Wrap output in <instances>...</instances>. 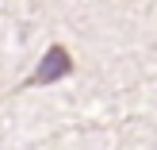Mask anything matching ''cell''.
<instances>
[{
	"instance_id": "6da1fadb",
	"label": "cell",
	"mask_w": 157,
	"mask_h": 150,
	"mask_svg": "<svg viewBox=\"0 0 157 150\" xmlns=\"http://www.w3.org/2000/svg\"><path fill=\"white\" fill-rule=\"evenodd\" d=\"M73 69H77V66H73V54H69L61 43H54L50 50L42 54L38 69H35V73H31L23 85H27V89H38V85H54V81H61V77H69Z\"/></svg>"
}]
</instances>
